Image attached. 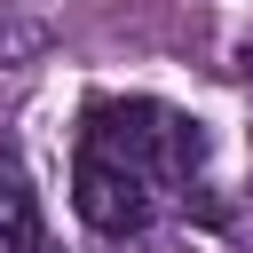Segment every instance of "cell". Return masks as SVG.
Masks as SVG:
<instances>
[{"label": "cell", "instance_id": "6da1fadb", "mask_svg": "<svg viewBox=\"0 0 253 253\" xmlns=\"http://www.w3.org/2000/svg\"><path fill=\"white\" fill-rule=\"evenodd\" d=\"M79 142L126 158V166L150 174V182H190L198 158H206V126H198L190 111H174V103H150V95H126V103L103 95V103H87Z\"/></svg>", "mask_w": 253, "mask_h": 253}, {"label": "cell", "instance_id": "7a4b0ae2", "mask_svg": "<svg viewBox=\"0 0 253 253\" xmlns=\"http://www.w3.org/2000/svg\"><path fill=\"white\" fill-rule=\"evenodd\" d=\"M150 174H134L126 158H111V150H95V142H79V166H71V206H79V221L87 229H103V237H134L142 221H150Z\"/></svg>", "mask_w": 253, "mask_h": 253}, {"label": "cell", "instance_id": "3957f363", "mask_svg": "<svg viewBox=\"0 0 253 253\" xmlns=\"http://www.w3.org/2000/svg\"><path fill=\"white\" fill-rule=\"evenodd\" d=\"M40 245V206L16 158H0V253H32Z\"/></svg>", "mask_w": 253, "mask_h": 253}, {"label": "cell", "instance_id": "277c9868", "mask_svg": "<svg viewBox=\"0 0 253 253\" xmlns=\"http://www.w3.org/2000/svg\"><path fill=\"white\" fill-rule=\"evenodd\" d=\"M237 71H253V40H245V55H237Z\"/></svg>", "mask_w": 253, "mask_h": 253}]
</instances>
